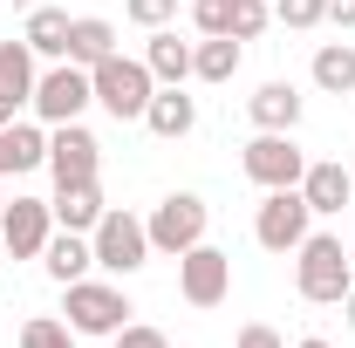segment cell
<instances>
[{
  "label": "cell",
  "instance_id": "cell-4",
  "mask_svg": "<svg viewBox=\"0 0 355 348\" xmlns=\"http://www.w3.org/2000/svg\"><path fill=\"white\" fill-rule=\"evenodd\" d=\"M308 232H314V212H308V198H301V184H280V191H266V198H260V212H253V239H260L266 253H294Z\"/></svg>",
  "mask_w": 355,
  "mask_h": 348
},
{
  "label": "cell",
  "instance_id": "cell-7",
  "mask_svg": "<svg viewBox=\"0 0 355 348\" xmlns=\"http://www.w3.org/2000/svg\"><path fill=\"white\" fill-rule=\"evenodd\" d=\"M62 294H69L62 314H69V328H76V335H116V328L137 314L130 294H123V287H110V280H76V287H62Z\"/></svg>",
  "mask_w": 355,
  "mask_h": 348
},
{
  "label": "cell",
  "instance_id": "cell-33",
  "mask_svg": "<svg viewBox=\"0 0 355 348\" xmlns=\"http://www.w3.org/2000/svg\"><path fill=\"white\" fill-rule=\"evenodd\" d=\"M342 314H349V328H355V287H349V301H342Z\"/></svg>",
  "mask_w": 355,
  "mask_h": 348
},
{
  "label": "cell",
  "instance_id": "cell-18",
  "mask_svg": "<svg viewBox=\"0 0 355 348\" xmlns=\"http://www.w3.org/2000/svg\"><path fill=\"white\" fill-rule=\"evenodd\" d=\"M144 69L157 76V89H178L191 76V42H178L171 28H150V48H144Z\"/></svg>",
  "mask_w": 355,
  "mask_h": 348
},
{
  "label": "cell",
  "instance_id": "cell-19",
  "mask_svg": "<svg viewBox=\"0 0 355 348\" xmlns=\"http://www.w3.org/2000/svg\"><path fill=\"white\" fill-rule=\"evenodd\" d=\"M110 55H116V28H110L103 14L69 21V62H76V69H96V62H110Z\"/></svg>",
  "mask_w": 355,
  "mask_h": 348
},
{
  "label": "cell",
  "instance_id": "cell-32",
  "mask_svg": "<svg viewBox=\"0 0 355 348\" xmlns=\"http://www.w3.org/2000/svg\"><path fill=\"white\" fill-rule=\"evenodd\" d=\"M7 123H14V103H7V96H0V130H7Z\"/></svg>",
  "mask_w": 355,
  "mask_h": 348
},
{
  "label": "cell",
  "instance_id": "cell-14",
  "mask_svg": "<svg viewBox=\"0 0 355 348\" xmlns=\"http://www.w3.org/2000/svg\"><path fill=\"white\" fill-rule=\"evenodd\" d=\"M42 266H48V280H55V287H76V280H89V266H96L89 232H48Z\"/></svg>",
  "mask_w": 355,
  "mask_h": 348
},
{
  "label": "cell",
  "instance_id": "cell-34",
  "mask_svg": "<svg viewBox=\"0 0 355 348\" xmlns=\"http://www.w3.org/2000/svg\"><path fill=\"white\" fill-rule=\"evenodd\" d=\"M301 348H335V342H321V335H308V342H301Z\"/></svg>",
  "mask_w": 355,
  "mask_h": 348
},
{
  "label": "cell",
  "instance_id": "cell-9",
  "mask_svg": "<svg viewBox=\"0 0 355 348\" xmlns=\"http://www.w3.org/2000/svg\"><path fill=\"white\" fill-rule=\"evenodd\" d=\"M178 294L191 307H219L225 294H232V253H219V246H191V253H178Z\"/></svg>",
  "mask_w": 355,
  "mask_h": 348
},
{
  "label": "cell",
  "instance_id": "cell-17",
  "mask_svg": "<svg viewBox=\"0 0 355 348\" xmlns=\"http://www.w3.org/2000/svg\"><path fill=\"white\" fill-rule=\"evenodd\" d=\"M246 116H253L260 130H294V123H301V96H294V82H260L253 96H246Z\"/></svg>",
  "mask_w": 355,
  "mask_h": 348
},
{
  "label": "cell",
  "instance_id": "cell-20",
  "mask_svg": "<svg viewBox=\"0 0 355 348\" xmlns=\"http://www.w3.org/2000/svg\"><path fill=\"white\" fill-rule=\"evenodd\" d=\"M239 55H246V42L205 35V42L191 48V76H198V82H232V76H239Z\"/></svg>",
  "mask_w": 355,
  "mask_h": 348
},
{
  "label": "cell",
  "instance_id": "cell-6",
  "mask_svg": "<svg viewBox=\"0 0 355 348\" xmlns=\"http://www.w3.org/2000/svg\"><path fill=\"white\" fill-rule=\"evenodd\" d=\"M89 246H96L103 273H137V266H150V225L137 212H103L96 232H89Z\"/></svg>",
  "mask_w": 355,
  "mask_h": 348
},
{
  "label": "cell",
  "instance_id": "cell-16",
  "mask_svg": "<svg viewBox=\"0 0 355 348\" xmlns=\"http://www.w3.org/2000/svg\"><path fill=\"white\" fill-rule=\"evenodd\" d=\"M144 123H150V137L178 143V137H191V123H198V103L184 96V82H178V89H157L150 110H144Z\"/></svg>",
  "mask_w": 355,
  "mask_h": 348
},
{
  "label": "cell",
  "instance_id": "cell-3",
  "mask_svg": "<svg viewBox=\"0 0 355 348\" xmlns=\"http://www.w3.org/2000/svg\"><path fill=\"white\" fill-rule=\"evenodd\" d=\"M89 103H96V82H89V69H76V62L42 69V76H35V96H28V110L42 116L48 130H55V123H83Z\"/></svg>",
  "mask_w": 355,
  "mask_h": 348
},
{
  "label": "cell",
  "instance_id": "cell-13",
  "mask_svg": "<svg viewBox=\"0 0 355 348\" xmlns=\"http://www.w3.org/2000/svg\"><path fill=\"white\" fill-rule=\"evenodd\" d=\"M48 164V123H7L0 130V177H21V171H42Z\"/></svg>",
  "mask_w": 355,
  "mask_h": 348
},
{
  "label": "cell",
  "instance_id": "cell-31",
  "mask_svg": "<svg viewBox=\"0 0 355 348\" xmlns=\"http://www.w3.org/2000/svg\"><path fill=\"white\" fill-rule=\"evenodd\" d=\"M328 21L335 28H355V0H328Z\"/></svg>",
  "mask_w": 355,
  "mask_h": 348
},
{
  "label": "cell",
  "instance_id": "cell-1",
  "mask_svg": "<svg viewBox=\"0 0 355 348\" xmlns=\"http://www.w3.org/2000/svg\"><path fill=\"white\" fill-rule=\"evenodd\" d=\"M294 253H301V260H294V287H301V301H314V307H342V301H349L355 266H349V253H342L335 232H308Z\"/></svg>",
  "mask_w": 355,
  "mask_h": 348
},
{
  "label": "cell",
  "instance_id": "cell-10",
  "mask_svg": "<svg viewBox=\"0 0 355 348\" xmlns=\"http://www.w3.org/2000/svg\"><path fill=\"white\" fill-rule=\"evenodd\" d=\"M48 232H55L48 198H14V205H0V246H7V260H42Z\"/></svg>",
  "mask_w": 355,
  "mask_h": 348
},
{
  "label": "cell",
  "instance_id": "cell-22",
  "mask_svg": "<svg viewBox=\"0 0 355 348\" xmlns=\"http://www.w3.org/2000/svg\"><path fill=\"white\" fill-rule=\"evenodd\" d=\"M21 42L35 48L42 62H69V14H62V7H35V14H28V35H21Z\"/></svg>",
  "mask_w": 355,
  "mask_h": 348
},
{
  "label": "cell",
  "instance_id": "cell-8",
  "mask_svg": "<svg viewBox=\"0 0 355 348\" xmlns=\"http://www.w3.org/2000/svg\"><path fill=\"white\" fill-rule=\"evenodd\" d=\"M246 177L260 184V191H280V184H301V171H308V157H301V143H294V130H260L253 143H246Z\"/></svg>",
  "mask_w": 355,
  "mask_h": 348
},
{
  "label": "cell",
  "instance_id": "cell-35",
  "mask_svg": "<svg viewBox=\"0 0 355 348\" xmlns=\"http://www.w3.org/2000/svg\"><path fill=\"white\" fill-rule=\"evenodd\" d=\"M0 260H7V246H0Z\"/></svg>",
  "mask_w": 355,
  "mask_h": 348
},
{
  "label": "cell",
  "instance_id": "cell-26",
  "mask_svg": "<svg viewBox=\"0 0 355 348\" xmlns=\"http://www.w3.org/2000/svg\"><path fill=\"white\" fill-rule=\"evenodd\" d=\"M266 21H273V7H266V0H232V42L266 35Z\"/></svg>",
  "mask_w": 355,
  "mask_h": 348
},
{
  "label": "cell",
  "instance_id": "cell-25",
  "mask_svg": "<svg viewBox=\"0 0 355 348\" xmlns=\"http://www.w3.org/2000/svg\"><path fill=\"white\" fill-rule=\"evenodd\" d=\"M273 21L280 28H321L328 21V0H273Z\"/></svg>",
  "mask_w": 355,
  "mask_h": 348
},
{
  "label": "cell",
  "instance_id": "cell-29",
  "mask_svg": "<svg viewBox=\"0 0 355 348\" xmlns=\"http://www.w3.org/2000/svg\"><path fill=\"white\" fill-rule=\"evenodd\" d=\"M123 14H130L137 28H164V21L178 14V0H123Z\"/></svg>",
  "mask_w": 355,
  "mask_h": 348
},
{
  "label": "cell",
  "instance_id": "cell-21",
  "mask_svg": "<svg viewBox=\"0 0 355 348\" xmlns=\"http://www.w3.org/2000/svg\"><path fill=\"white\" fill-rule=\"evenodd\" d=\"M35 76H42V69H35V48L28 42H0V96H7L14 110L35 96Z\"/></svg>",
  "mask_w": 355,
  "mask_h": 348
},
{
  "label": "cell",
  "instance_id": "cell-12",
  "mask_svg": "<svg viewBox=\"0 0 355 348\" xmlns=\"http://www.w3.org/2000/svg\"><path fill=\"white\" fill-rule=\"evenodd\" d=\"M48 212H55V225H62V232H96V218L110 212V205H103L96 177H69V184H55Z\"/></svg>",
  "mask_w": 355,
  "mask_h": 348
},
{
  "label": "cell",
  "instance_id": "cell-27",
  "mask_svg": "<svg viewBox=\"0 0 355 348\" xmlns=\"http://www.w3.org/2000/svg\"><path fill=\"white\" fill-rule=\"evenodd\" d=\"M198 35H232V0H191Z\"/></svg>",
  "mask_w": 355,
  "mask_h": 348
},
{
  "label": "cell",
  "instance_id": "cell-23",
  "mask_svg": "<svg viewBox=\"0 0 355 348\" xmlns=\"http://www.w3.org/2000/svg\"><path fill=\"white\" fill-rule=\"evenodd\" d=\"M314 89H328V96H349L355 89V48L349 42H321L314 48Z\"/></svg>",
  "mask_w": 355,
  "mask_h": 348
},
{
  "label": "cell",
  "instance_id": "cell-11",
  "mask_svg": "<svg viewBox=\"0 0 355 348\" xmlns=\"http://www.w3.org/2000/svg\"><path fill=\"white\" fill-rule=\"evenodd\" d=\"M96 164H103V143H96L83 123H55V130H48V171H55V184L96 177Z\"/></svg>",
  "mask_w": 355,
  "mask_h": 348
},
{
  "label": "cell",
  "instance_id": "cell-28",
  "mask_svg": "<svg viewBox=\"0 0 355 348\" xmlns=\"http://www.w3.org/2000/svg\"><path fill=\"white\" fill-rule=\"evenodd\" d=\"M110 342H116V348H171V342H164V328H150V321H123Z\"/></svg>",
  "mask_w": 355,
  "mask_h": 348
},
{
  "label": "cell",
  "instance_id": "cell-15",
  "mask_svg": "<svg viewBox=\"0 0 355 348\" xmlns=\"http://www.w3.org/2000/svg\"><path fill=\"white\" fill-rule=\"evenodd\" d=\"M301 198H308L314 218L342 212V205L355 198V171H349V164H308V171H301Z\"/></svg>",
  "mask_w": 355,
  "mask_h": 348
},
{
  "label": "cell",
  "instance_id": "cell-24",
  "mask_svg": "<svg viewBox=\"0 0 355 348\" xmlns=\"http://www.w3.org/2000/svg\"><path fill=\"white\" fill-rule=\"evenodd\" d=\"M21 348H76V328L55 314H35V321H21Z\"/></svg>",
  "mask_w": 355,
  "mask_h": 348
},
{
  "label": "cell",
  "instance_id": "cell-2",
  "mask_svg": "<svg viewBox=\"0 0 355 348\" xmlns=\"http://www.w3.org/2000/svg\"><path fill=\"white\" fill-rule=\"evenodd\" d=\"M89 82H96V103L116 116V123H137L144 110H150V96H157V76L130 62V55H110V62H96L89 69Z\"/></svg>",
  "mask_w": 355,
  "mask_h": 348
},
{
  "label": "cell",
  "instance_id": "cell-30",
  "mask_svg": "<svg viewBox=\"0 0 355 348\" xmlns=\"http://www.w3.org/2000/svg\"><path fill=\"white\" fill-rule=\"evenodd\" d=\"M232 348H287V342H280L266 321H253V328H239V342H232Z\"/></svg>",
  "mask_w": 355,
  "mask_h": 348
},
{
  "label": "cell",
  "instance_id": "cell-36",
  "mask_svg": "<svg viewBox=\"0 0 355 348\" xmlns=\"http://www.w3.org/2000/svg\"><path fill=\"white\" fill-rule=\"evenodd\" d=\"M0 205H7V198H0Z\"/></svg>",
  "mask_w": 355,
  "mask_h": 348
},
{
  "label": "cell",
  "instance_id": "cell-5",
  "mask_svg": "<svg viewBox=\"0 0 355 348\" xmlns=\"http://www.w3.org/2000/svg\"><path fill=\"white\" fill-rule=\"evenodd\" d=\"M150 225V253H164V260H178V253H191L198 239H205V225H212V212H205V198L198 191H171L157 212L144 218Z\"/></svg>",
  "mask_w": 355,
  "mask_h": 348
}]
</instances>
